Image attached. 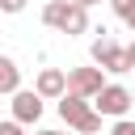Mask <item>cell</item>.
Instances as JSON below:
<instances>
[{
  "instance_id": "6da1fadb",
  "label": "cell",
  "mask_w": 135,
  "mask_h": 135,
  "mask_svg": "<svg viewBox=\"0 0 135 135\" xmlns=\"http://www.w3.org/2000/svg\"><path fill=\"white\" fill-rule=\"evenodd\" d=\"M42 21H46L51 30H59V34L76 38V34H84V30H89V8H84V4H76V0H46Z\"/></svg>"
},
{
  "instance_id": "7a4b0ae2",
  "label": "cell",
  "mask_w": 135,
  "mask_h": 135,
  "mask_svg": "<svg viewBox=\"0 0 135 135\" xmlns=\"http://www.w3.org/2000/svg\"><path fill=\"white\" fill-rule=\"evenodd\" d=\"M89 101H93V97H80V93H63V97H59V114H63V122H68L72 131H80V135L101 131V114L89 110Z\"/></svg>"
},
{
  "instance_id": "3957f363",
  "label": "cell",
  "mask_w": 135,
  "mask_h": 135,
  "mask_svg": "<svg viewBox=\"0 0 135 135\" xmlns=\"http://www.w3.org/2000/svg\"><path fill=\"white\" fill-rule=\"evenodd\" d=\"M101 38L93 42V63L97 68H105V72H114V76H122V72H131L135 63H131V51L127 46H118L114 38H110V30H97Z\"/></svg>"
},
{
  "instance_id": "277c9868",
  "label": "cell",
  "mask_w": 135,
  "mask_h": 135,
  "mask_svg": "<svg viewBox=\"0 0 135 135\" xmlns=\"http://www.w3.org/2000/svg\"><path fill=\"white\" fill-rule=\"evenodd\" d=\"M93 105H97V114H105V118H127V110L135 105V89H122V84H105V89L93 97Z\"/></svg>"
},
{
  "instance_id": "5b68a950",
  "label": "cell",
  "mask_w": 135,
  "mask_h": 135,
  "mask_svg": "<svg viewBox=\"0 0 135 135\" xmlns=\"http://www.w3.org/2000/svg\"><path fill=\"white\" fill-rule=\"evenodd\" d=\"M105 68H68V93H80V97H97L105 89L101 80Z\"/></svg>"
},
{
  "instance_id": "8992f818",
  "label": "cell",
  "mask_w": 135,
  "mask_h": 135,
  "mask_svg": "<svg viewBox=\"0 0 135 135\" xmlns=\"http://www.w3.org/2000/svg\"><path fill=\"white\" fill-rule=\"evenodd\" d=\"M42 101H46V97H42L38 89H21V93H13V118L25 122V127L38 122V118H42Z\"/></svg>"
},
{
  "instance_id": "52a82bcc",
  "label": "cell",
  "mask_w": 135,
  "mask_h": 135,
  "mask_svg": "<svg viewBox=\"0 0 135 135\" xmlns=\"http://www.w3.org/2000/svg\"><path fill=\"white\" fill-rule=\"evenodd\" d=\"M34 89L51 101V97H63L68 93V72H59V68H42L38 72V80H34Z\"/></svg>"
},
{
  "instance_id": "ba28073f",
  "label": "cell",
  "mask_w": 135,
  "mask_h": 135,
  "mask_svg": "<svg viewBox=\"0 0 135 135\" xmlns=\"http://www.w3.org/2000/svg\"><path fill=\"white\" fill-rule=\"evenodd\" d=\"M0 93H8V97L21 93V72H17V63H13L8 55L0 59Z\"/></svg>"
},
{
  "instance_id": "9c48e42d",
  "label": "cell",
  "mask_w": 135,
  "mask_h": 135,
  "mask_svg": "<svg viewBox=\"0 0 135 135\" xmlns=\"http://www.w3.org/2000/svg\"><path fill=\"white\" fill-rule=\"evenodd\" d=\"M0 135H25V122L8 118V122H0Z\"/></svg>"
},
{
  "instance_id": "30bf717a",
  "label": "cell",
  "mask_w": 135,
  "mask_h": 135,
  "mask_svg": "<svg viewBox=\"0 0 135 135\" xmlns=\"http://www.w3.org/2000/svg\"><path fill=\"white\" fill-rule=\"evenodd\" d=\"M110 135H135V122L131 118H114V131Z\"/></svg>"
},
{
  "instance_id": "8fae6325",
  "label": "cell",
  "mask_w": 135,
  "mask_h": 135,
  "mask_svg": "<svg viewBox=\"0 0 135 135\" xmlns=\"http://www.w3.org/2000/svg\"><path fill=\"white\" fill-rule=\"evenodd\" d=\"M110 8H114L122 21H127V17H131V8H135V0H110Z\"/></svg>"
},
{
  "instance_id": "7c38bea8",
  "label": "cell",
  "mask_w": 135,
  "mask_h": 135,
  "mask_svg": "<svg viewBox=\"0 0 135 135\" xmlns=\"http://www.w3.org/2000/svg\"><path fill=\"white\" fill-rule=\"evenodd\" d=\"M0 8H4V13H21V8H25V0H0Z\"/></svg>"
},
{
  "instance_id": "4fadbf2b",
  "label": "cell",
  "mask_w": 135,
  "mask_h": 135,
  "mask_svg": "<svg viewBox=\"0 0 135 135\" xmlns=\"http://www.w3.org/2000/svg\"><path fill=\"white\" fill-rule=\"evenodd\" d=\"M127 25H131V30H135V8H131V17H127Z\"/></svg>"
},
{
  "instance_id": "5bb4252c",
  "label": "cell",
  "mask_w": 135,
  "mask_h": 135,
  "mask_svg": "<svg viewBox=\"0 0 135 135\" xmlns=\"http://www.w3.org/2000/svg\"><path fill=\"white\" fill-rule=\"evenodd\" d=\"M76 4H84V8H89V4H101V0H76Z\"/></svg>"
},
{
  "instance_id": "9a60e30c",
  "label": "cell",
  "mask_w": 135,
  "mask_h": 135,
  "mask_svg": "<svg viewBox=\"0 0 135 135\" xmlns=\"http://www.w3.org/2000/svg\"><path fill=\"white\" fill-rule=\"evenodd\" d=\"M38 135H63V131H38Z\"/></svg>"
},
{
  "instance_id": "2e32d148",
  "label": "cell",
  "mask_w": 135,
  "mask_h": 135,
  "mask_svg": "<svg viewBox=\"0 0 135 135\" xmlns=\"http://www.w3.org/2000/svg\"><path fill=\"white\" fill-rule=\"evenodd\" d=\"M127 51H131V63H135V42H131V46H127Z\"/></svg>"
}]
</instances>
